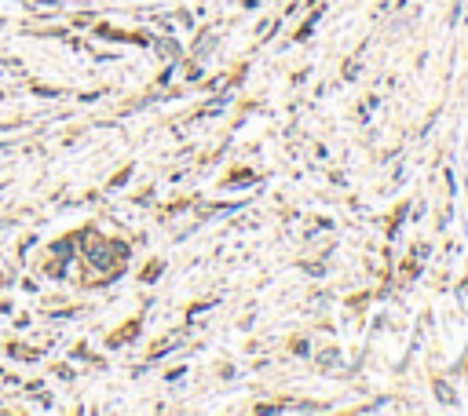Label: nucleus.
Returning a JSON list of instances; mask_svg holds the SVG:
<instances>
[{
  "label": "nucleus",
  "instance_id": "obj_1",
  "mask_svg": "<svg viewBox=\"0 0 468 416\" xmlns=\"http://www.w3.org/2000/svg\"><path fill=\"white\" fill-rule=\"evenodd\" d=\"M245 183H256V172L253 168H238L234 176L224 179V190H234V187H245Z\"/></svg>",
  "mask_w": 468,
  "mask_h": 416
},
{
  "label": "nucleus",
  "instance_id": "obj_2",
  "mask_svg": "<svg viewBox=\"0 0 468 416\" xmlns=\"http://www.w3.org/2000/svg\"><path fill=\"white\" fill-rule=\"evenodd\" d=\"M435 398L443 401V406H458V395H453V387L447 380H435Z\"/></svg>",
  "mask_w": 468,
  "mask_h": 416
},
{
  "label": "nucleus",
  "instance_id": "obj_3",
  "mask_svg": "<svg viewBox=\"0 0 468 416\" xmlns=\"http://www.w3.org/2000/svg\"><path fill=\"white\" fill-rule=\"evenodd\" d=\"M33 92H37V95H44V99H59V95H62L59 88H44V84H33Z\"/></svg>",
  "mask_w": 468,
  "mask_h": 416
},
{
  "label": "nucleus",
  "instance_id": "obj_4",
  "mask_svg": "<svg viewBox=\"0 0 468 416\" xmlns=\"http://www.w3.org/2000/svg\"><path fill=\"white\" fill-rule=\"evenodd\" d=\"M355 77H359V62H355V59H351V62H348V66H344V81H355Z\"/></svg>",
  "mask_w": 468,
  "mask_h": 416
},
{
  "label": "nucleus",
  "instance_id": "obj_5",
  "mask_svg": "<svg viewBox=\"0 0 468 416\" xmlns=\"http://www.w3.org/2000/svg\"><path fill=\"white\" fill-rule=\"evenodd\" d=\"M172 77H176V62H172V66H168V70L158 77V81H161V84H172Z\"/></svg>",
  "mask_w": 468,
  "mask_h": 416
}]
</instances>
